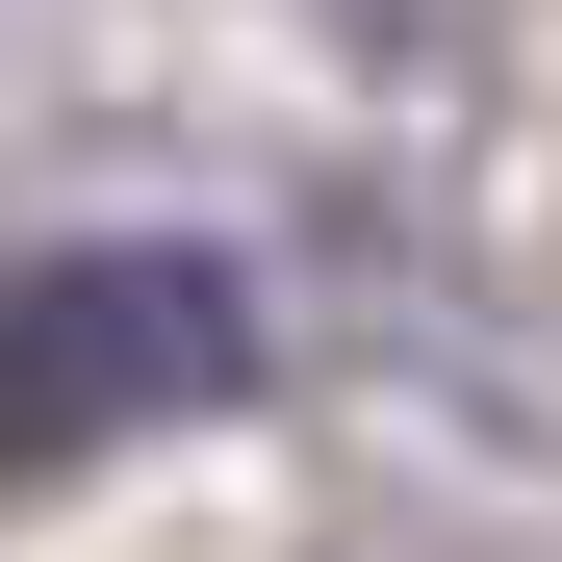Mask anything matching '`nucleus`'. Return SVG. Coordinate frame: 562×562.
<instances>
[{
	"label": "nucleus",
	"instance_id": "obj_1",
	"mask_svg": "<svg viewBox=\"0 0 562 562\" xmlns=\"http://www.w3.org/2000/svg\"><path fill=\"white\" fill-rule=\"evenodd\" d=\"M179 409H256V281L231 256L103 231V256L0 281V486L26 460H103V435H179Z\"/></svg>",
	"mask_w": 562,
	"mask_h": 562
}]
</instances>
